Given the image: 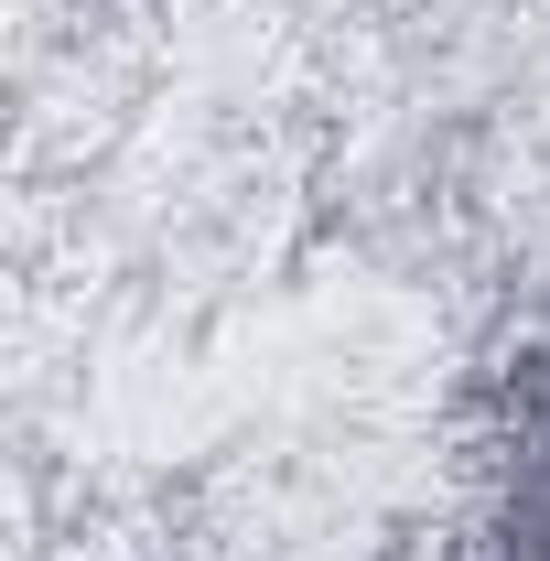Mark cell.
Listing matches in <instances>:
<instances>
[{"label":"cell","instance_id":"cell-1","mask_svg":"<svg viewBox=\"0 0 550 561\" xmlns=\"http://www.w3.org/2000/svg\"><path fill=\"white\" fill-rule=\"evenodd\" d=\"M518 561H550V465L529 486V507H518Z\"/></svg>","mask_w":550,"mask_h":561}]
</instances>
